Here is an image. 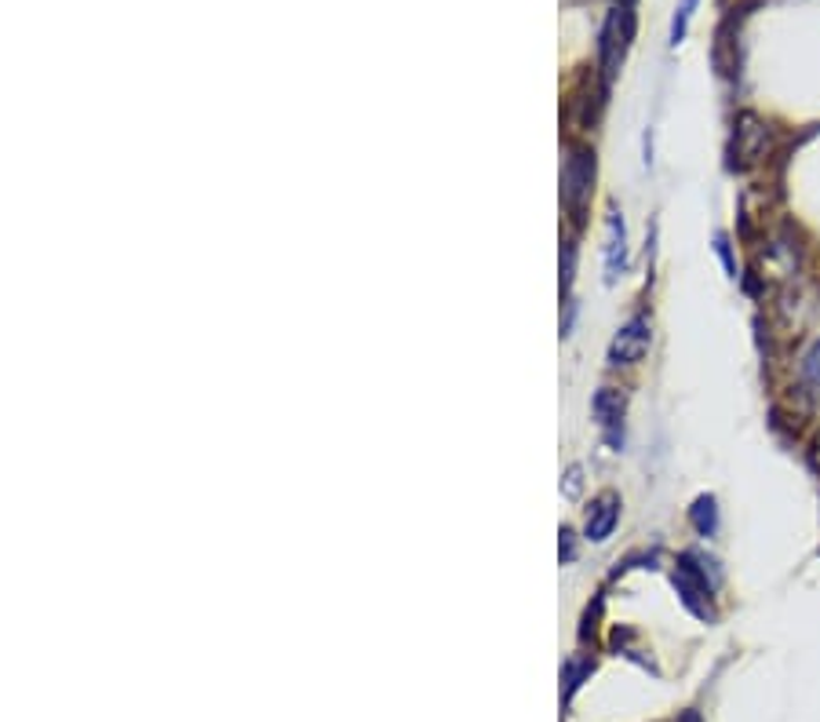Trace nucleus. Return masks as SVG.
<instances>
[{
  "label": "nucleus",
  "instance_id": "1",
  "mask_svg": "<svg viewBox=\"0 0 820 722\" xmlns=\"http://www.w3.org/2000/svg\"><path fill=\"white\" fill-rule=\"evenodd\" d=\"M631 40H635V11H631V0H624V4H616L609 11L606 26H602V40H598V66H602L606 85L616 77V70L624 66Z\"/></svg>",
  "mask_w": 820,
  "mask_h": 722
},
{
  "label": "nucleus",
  "instance_id": "2",
  "mask_svg": "<svg viewBox=\"0 0 820 722\" xmlns=\"http://www.w3.org/2000/svg\"><path fill=\"white\" fill-rule=\"evenodd\" d=\"M595 191V154L590 150H569L566 165H562V205L569 208V216L580 223L584 208Z\"/></svg>",
  "mask_w": 820,
  "mask_h": 722
},
{
  "label": "nucleus",
  "instance_id": "3",
  "mask_svg": "<svg viewBox=\"0 0 820 722\" xmlns=\"http://www.w3.org/2000/svg\"><path fill=\"white\" fill-rule=\"evenodd\" d=\"M675 592L682 598V606L693 613V617L701 621H715V606H711V580L707 573L701 569V562H696V555H682L679 566H675Z\"/></svg>",
  "mask_w": 820,
  "mask_h": 722
},
{
  "label": "nucleus",
  "instance_id": "4",
  "mask_svg": "<svg viewBox=\"0 0 820 722\" xmlns=\"http://www.w3.org/2000/svg\"><path fill=\"white\" fill-rule=\"evenodd\" d=\"M650 343H653V321L645 318V314H635L631 321H624L621 332L613 336V343H609V365L613 369L638 365V361L650 354Z\"/></svg>",
  "mask_w": 820,
  "mask_h": 722
},
{
  "label": "nucleus",
  "instance_id": "5",
  "mask_svg": "<svg viewBox=\"0 0 820 722\" xmlns=\"http://www.w3.org/2000/svg\"><path fill=\"white\" fill-rule=\"evenodd\" d=\"M733 154H736V168H748L770 154V128L762 125L755 114H741L733 125Z\"/></svg>",
  "mask_w": 820,
  "mask_h": 722
},
{
  "label": "nucleus",
  "instance_id": "6",
  "mask_svg": "<svg viewBox=\"0 0 820 722\" xmlns=\"http://www.w3.org/2000/svg\"><path fill=\"white\" fill-rule=\"evenodd\" d=\"M616 521H621V497L616 492H602V497L587 507V518H584V537L590 544H602L613 537Z\"/></svg>",
  "mask_w": 820,
  "mask_h": 722
},
{
  "label": "nucleus",
  "instance_id": "7",
  "mask_svg": "<svg viewBox=\"0 0 820 722\" xmlns=\"http://www.w3.org/2000/svg\"><path fill=\"white\" fill-rule=\"evenodd\" d=\"M624 391H616V387H602L595 394V417L602 423V431H606L609 446H621V431H624Z\"/></svg>",
  "mask_w": 820,
  "mask_h": 722
},
{
  "label": "nucleus",
  "instance_id": "8",
  "mask_svg": "<svg viewBox=\"0 0 820 722\" xmlns=\"http://www.w3.org/2000/svg\"><path fill=\"white\" fill-rule=\"evenodd\" d=\"M624 260H627L624 216H621V212H609V219H606V281H609V285H613L616 277H621Z\"/></svg>",
  "mask_w": 820,
  "mask_h": 722
},
{
  "label": "nucleus",
  "instance_id": "9",
  "mask_svg": "<svg viewBox=\"0 0 820 722\" xmlns=\"http://www.w3.org/2000/svg\"><path fill=\"white\" fill-rule=\"evenodd\" d=\"M690 518L701 537H711L719 526V507H715V497H696V504L690 507Z\"/></svg>",
  "mask_w": 820,
  "mask_h": 722
},
{
  "label": "nucleus",
  "instance_id": "10",
  "mask_svg": "<svg viewBox=\"0 0 820 722\" xmlns=\"http://www.w3.org/2000/svg\"><path fill=\"white\" fill-rule=\"evenodd\" d=\"M590 672H595V661H584V657H569L566 661V672H562V682H566V697L562 701H573V693L584 686V679H590Z\"/></svg>",
  "mask_w": 820,
  "mask_h": 722
},
{
  "label": "nucleus",
  "instance_id": "11",
  "mask_svg": "<svg viewBox=\"0 0 820 722\" xmlns=\"http://www.w3.org/2000/svg\"><path fill=\"white\" fill-rule=\"evenodd\" d=\"M802 380H806V391L820 401V340L802 354Z\"/></svg>",
  "mask_w": 820,
  "mask_h": 722
},
{
  "label": "nucleus",
  "instance_id": "12",
  "mask_svg": "<svg viewBox=\"0 0 820 722\" xmlns=\"http://www.w3.org/2000/svg\"><path fill=\"white\" fill-rule=\"evenodd\" d=\"M696 4H701V0H682V4H679L675 22H671V48H679L685 40V30H690V19H693Z\"/></svg>",
  "mask_w": 820,
  "mask_h": 722
},
{
  "label": "nucleus",
  "instance_id": "13",
  "mask_svg": "<svg viewBox=\"0 0 820 722\" xmlns=\"http://www.w3.org/2000/svg\"><path fill=\"white\" fill-rule=\"evenodd\" d=\"M573 266H576V245L566 241V248H562V296H569L573 289Z\"/></svg>",
  "mask_w": 820,
  "mask_h": 722
},
{
  "label": "nucleus",
  "instance_id": "14",
  "mask_svg": "<svg viewBox=\"0 0 820 722\" xmlns=\"http://www.w3.org/2000/svg\"><path fill=\"white\" fill-rule=\"evenodd\" d=\"M715 248H719V256H722V263H725V271H730V277L736 274V266H733V256H730V241H725L722 234L715 237Z\"/></svg>",
  "mask_w": 820,
  "mask_h": 722
},
{
  "label": "nucleus",
  "instance_id": "15",
  "mask_svg": "<svg viewBox=\"0 0 820 722\" xmlns=\"http://www.w3.org/2000/svg\"><path fill=\"white\" fill-rule=\"evenodd\" d=\"M562 558H566V562L576 558V547H573V533L569 529H562Z\"/></svg>",
  "mask_w": 820,
  "mask_h": 722
},
{
  "label": "nucleus",
  "instance_id": "16",
  "mask_svg": "<svg viewBox=\"0 0 820 722\" xmlns=\"http://www.w3.org/2000/svg\"><path fill=\"white\" fill-rule=\"evenodd\" d=\"M566 492H569V497H576V492H580V467H573V471H569Z\"/></svg>",
  "mask_w": 820,
  "mask_h": 722
},
{
  "label": "nucleus",
  "instance_id": "17",
  "mask_svg": "<svg viewBox=\"0 0 820 722\" xmlns=\"http://www.w3.org/2000/svg\"><path fill=\"white\" fill-rule=\"evenodd\" d=\"M679 722H701V712H685V715H682Z\"/></svg>",
  "mask_w": 820,
  "mask_h": 722
}]
</instances>
